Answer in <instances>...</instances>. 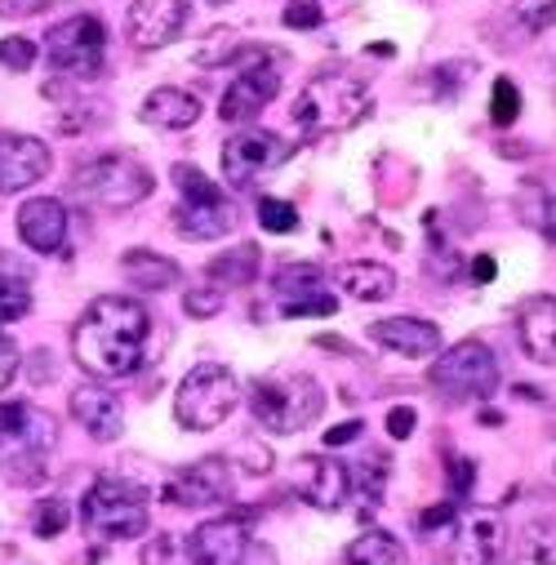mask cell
Wrapping results in <instances>:
<instances>
[{
    "instance_id": "cell-1",
    "label": "cell",
    "mask_w": 556,
    "mask_h": 565,
    "mask_svg": "<svg viewBox=\"0 0 556 565\" xmlns=\"http://www.w3.org/2000/svg\"><path fill=\"white\" fill-rule=\"evenodd\" d=\"M148 339L152 312L143 303L125 295H103L72 326V361L94 379H129L143 365Z\"/></svg>"
},
{
    "instance_id": "cell-2",
    "label": "cell",
    "mask_w": 556,
    "mask_h": 565,
    "mask_svg": "<svg viewBox=\"0 0 556 565\" xmlns=\"http://www.w3.org/2000/svg\"><path fill=\"white\" fill-rule=\"evenodd\" d=\"M249 414L271 437H295L325 414V392L312 374L276 370L249 383Z\"/></svg>"
},
{
    "instance_id": "cell-3",
    "label": "cell",
    "mask_w": 556,
    "mask_h": 565,
    "mask_svg": "<svg viewBox=\"0 0 556 565\" xmlns=\"http://www.w3.org/2000/svg\"><path fill=\"white\" fill-rule=\"evenodd\" d=\"M81 521L94 539L125 543V539H143L152 521V494L143 481L129 477H98L85 499H81Z\"/></svg>"
},
{
    "instance_id": "cell-4",
    "label": "cell",
    "mask_w": 556,
    "mask_h": 565,
    "mask_svg": "<svg viewBox=\"0 0 556 565\" xmlns=\"http://www.w3.org/2000/svg\"><path fill=\"white\" fill-rule=\"evenodd\" d=\"M370 111V89L365 81H356L352 72H321L303 85L299 103H295V120L308 138L321 134H343L356 120H365Z\"/></svg>"
},
{
    "instance_id": "cell-5",
    "label": "cell",
    "mask_w": 556,
    "mask_h": 565,
    "mask_svg": "<svg viewBox=\"0 0 556 565\" xmlns=\"http://www.w3.org/2000/svg\"><path fill=\"white\" fill-rule=\"evenodd\" d=\"M240 401V383L227 365L218 361H201L183 374L179 392H174V418H179V428L188 433H210L218 428V423L236 409Z\"/></svg>"
},
{
    "instance_id": "cell-6",
    "label": "cell",
    "mask_w": 556,
    "mask_h": 565,
    "mask_svg": "<svg viewBox=\"0 0 556 565\" xmlns=\"http://www.w3.org/2000/svg\"><path fill=\"white\" fill-rule=\"evenodd\" d=\"M174 188H179V205H174L179 236H188V241H218V236H227L236 227L232 201L196 166H188V161L174 166Z\"/></svg>"
},
{
    "instance_id": "cell-7",
    "label": "cell",
    "mask_w": 556,
    "mask_h": 565,
    "mask_svg": "<svg viewBox=\"0 0 556 565\" xmlns=\"http://www.w3.org/2000/svg\"><path fill=\"white\" fill-rule=\"evenodd\" d=\"M428 379L446 401L463 405V401H490L503 383V370H499V356L481 339H463L446 356L432 361Z\"/></svg>"
},
{
    "instance_id": "cell-8",
    "label": "cell",
    "mask_w": 556,
    "mask_h": 565,
    "mask_svg": "<svg viewBox=\"0 0 556 565\" xmlns=\"http://www.w3.org/2000/svg\"><path fill=\"white\" fill-rule=\"evenodd\" d=\"M157 179L133 157H94L76 170V192L98 210H133L152 196Z\"/></svg>"
},
{
    "instance_id": "cell-9",
    "label": "cell",
    "mask_w": 556,
    "mask_h": 565,
    "mask_svg": "<svg viewBox=\"0 0 556 565\" xmlns=\"http://www.w3.org/2000/svg\"><path fill=\"white\" fill-rule=\"evenodd\" d=\"M437 552H446L450 565H494L507 547V530L499 521V512L490 508H463L455 512V521L428 539Z\"/></svg>"
},
{
    "instance_id": "cell-10",
    "label": "cell",
    "mask_w": 556,
    "mask_h": 565,
    "mask_svg": "<svg viewBox=\"0 0 556 565\" xmlns=\"http://www.w3.org/2000/svg\"><path fill=\"white\" fill-rule=\"evenodd\" d=\"M290 157H295V148L286 143L281 134H271V129H240V134H232L223 143L218 166H223L227 188L249 192L263 174H271L276 166H286Z\"/></svg>"
},
{
    "instance_id": "cell-11",
    "label": "cell",
    "mask_w": 556,
    "mask_h": 565,
    "mask_svg": "<svg viewBox=\"0 0 556 565\" xmlns=\"http://www.w3.org/2000/svg\"><path fill=\"white\" fill-rule=\"evenodd\" d=\"M50 63L54 72H63L67 81H94L107 63V28L94 19V14H76V19H63L54 32H50Z\"/></svg>"
},
{
    "instance_id": "cell-12",
    "label": "cell",
    "mask_w": 556,
    "mask_h": 565,
    "mask_svg": "<svg viewBox=\"0 0 556 565\" xmlns=\"http://www.w3.org/2000/svg\"><path fill=\"white\" fill-rule=\"evenodd\" d=\"M290 490L321 512H339L352 499V468L330 455H299L290 463Z\"/></svg>"
},
{
    "instance_id": "cell-13",
    "label": "cell",
    "mask_w": 556,
    "mask_h": 565,
    "mask_svg": "<svg viewBox=\"0 0 556 565\" xmlns=\"http://www.w3.org/2000/svg\"><path fill=\"white\" fill-rule=\"evenodd\" d=\"M232 494H236V481H232L227 459L188 463V468H179V472L165 481V490H161V499H165L170 508H188V512H196V508H218V503H227Z\"/></svg>"
},
{
    "instance_id": "cell-14",
    "label": "cell",
    "mask_w": 556,
    "mask_h": 565,
    "mask_svg": "<svg viewBox=\"0 0 556 565\" xmlns=\"http://www.w3.org/2000/svg\"><path fill=\"white\" fill-rule=\"evenodd\" d=\"M271 295L281 303V317H334L339 299L325 290V276L317 263H286L271 280Z\"/></svg>"
},
{
    "instance_id": "cell-15",
    "label": "cell",
    "mask_w": 556,
    "mask_h": 565,
    "mask_svg": "<svg viewBox=\"0 0 556 565\" xmlns=\"http://www.w3.org/2000/svg\"><path fill=\"white\" fill-rule=\"evenodd\" d=\"M276 94H281V63H276V54H267V63H249L245 72H236V81L223 89L218 98V116L227 125H245L254 120Z\"/></svg>"
},
{
    "instance_id": "cell-16",
    "label": "cell",
    "mask_w": 556,
    "mask_h": 565,
    "mask_svg": "<svg viewBox=\"0 0 556 565\" xmlns=\"http://www.w3.org/2000/svg\"><path fill=\"white\" fill-rule=\"evenodd\" d=\"M54 152L32 134H0V196H14L50 179Z\"/></svg>"
},
{
    "instance_id": "cell-17",
    "label": "cell",
    "mask_w": 556,
    "mask_h": 565,
    "mask_svg": "<svg viewBox=\"0 0 556 565\" xmlns=\"http://www.w3.org/2000/svg\"><path fill=\"white\" fill-rule=\"evenodd\" d=\"M249 521L245 516H214L188 534L192 565H240L249 552Z\"/></svg>"
},
{
    "instance_id": "cell-18",
    "label": "cell",
    "mask_w": 556,
    "mask_h": 565,
    "mask_svg": "<svg viewBox=\"0 0 556 565\" xmlns=\"http://www.w3.org/2000/svg\"><path fill=\"white\" fill-rule=\"evenodd\" d=\"M125 23L138 50H165L188 28V0H133Z\"/></svg>"
},
{
    "instance_id": "cell-19",
    "label": "cell",
    "mask_w": 556,
    "mask_h": 565,
    "mask_svg": "<svg viewBox=\"0 0 556 565\" xmlns=\"http://www.w3.org/2000/svg\"><path fill=\"white\" fill-rule=\"evenodd\" d=\"M370 339L396 356H409V361H428L437 356L441 348V326L437 321H424V317H383L370 326Z\"/></svg>"
},
{
    "instance_id": "cell-20",
    "label": "cell",
    "mask_w": 556,
    "mask_h": 565,
    "mask_svg": "<svg viewBox=\"0 0 556 565\" xmlns=\"http://www.w3.org/2000/svg\"><path fill=\"white\" fill-rule=\"evenodd\" d=\"M516 339L530 361L556 365V295H530L516 308Z\"/></svg>"
},
{
    "instance_id": "cell-21",
    "label": "cell",
    "mask_w": 556,
    "mask_h": 565,
    "mask_svg": "<svg viewBox=\"0 0 556 565\" xmlns=\"http://www.w3.org/2000/svg\"><path fill=\"white\" fill-rule=\"evenodd\" d=\"M0 423H6V441H14L19 450L50 455L58 446V418L41 405H28V401L0 405Z\"/></svg>"
},
{
    "instance_id": "cell-22",
    "label": "cell",
    "mask_w": 556,
    "mask_h": 565,
    "mask_svg": "<svg viewBox=\"0 0 556 565\" xmlns=\"http://www.w3.org/2000/svg\"><path fill=\"white\" fill-rule=\"evenodd\" d=\"M72 418L94 441H120V433H125V405L107 387H76L72 392Z\"/></svg>"
},
{
    "instance_id": "cell-23",
    "label": "cell",
    "mask_w": 556,
    "mask_h": 565,
    "mask_svg": "<svg viewBox=\"0 0 556 565\" xmlns=\"http://www.w3.org/2000/svg\"><path fill=\"white\" fill-rule=\"evenodd\" d=\"M19 236L36 254H54L67 241V205L54 196H36L19 210Z\"/></svg>"
},
{
    "instance_id": "cell-24",
    "label": "cell",
    "mask_w": 556,
    "mask_h": 565,
    "mask_svg": "<svg viewBox=\"0 0 556 565\" xmlns=\"http://www.w3.org/2000/svg\"><path fill=\"white\" fill-rule=\"evenodd\" d=\"M138 116H143L152 129H188L201 120V98L188 94V89H174V85H161L143 98V107H138Z\"/></svg>"
},
{
    "instance_id": "cell-25",
    "label": "cell",
    "mask_w": 556,
    "mask_h": 565,
    "mask_svg": "<svg viewBox=\"0 0 556 565\" xmlns=\"http://www.w3.org/2000/svg\"><path fill=\"white\" fill-rule=\"evenodd\" d=\"M339 286L348 299L356 303H383L396 295V271L387 263H370V258H356V263H343L339 267Z\"/></svg>"
},
{
    "instance_id": "cell-26",
    "label": "cell",
    "mask_w": 556,
    "mask_h": 565,
    "mask_svg": "<svg viewBox=\"0 0 556 565\" xmlns=\"http://www.w3.org/2000/svg\"><path fill=\"white\" fill-rule=\"evenodd\" d=\"M120 271L133 280V286H143V290H174L179 280H183V267L165 254H152V249H125L120 258Z\"/></svg>"
},
{
    "instance_id": "cell-27",
    "label": "cell",
    "mask_w": 556,
    "mask_h": 565,
    "mask_svg": "<svg viewBox=\"0 0 556 565\" xmlns=\"http://www.w3.org/2000/svg\"><path fill=\"white\" fill-rule=\"evenodd\" d=\"M343 565H409V552L396 534L387 530H365L356 534V543H348Z\"/></svg>"
},
{
    "instance_id": "cell-28",
    "label": "cell",
    "mask_w": 556,
    "mask_h": 565,
    "mask_svg": "<svg viewBox=\"0 0 556 565\" xmlns=\"http://www.w3.org/2000/svg\"><path fill=\"white\" fill-rule=\"evenodd\" d=\"M254 271H258V245H236V249H223V254H214V258L205 263L210 286H223V290L249 286Z\"/></svg>"
},
{
    "instance_id": "cell-29",
    "label": "cell",
    "mask_w": 556,
    "mask_h": 565,
    "mask_svg": "<svg viewBox=\"0 0 556 565\" xmlns=\"http://www.w3.org/2000/svg\"><path fill=\"white\" fill-rule=\"evenodd\" d=\"M516 552H521V561H530V565H556V521H552V516L525 521V530H521V539H516Z\"/></svg>"
},
{
    "instance_id": "cell-30",
    "label": "cell",
    "mask_w": 556,
    "mask_h": 565,
    "mask_svg": "<svg viewBox=\"0 0 556 565\" xmlns=\"http://www.w3.org/2000/svg\"><path fill=\"white\" fill-rule=\"evenodd\" d=\"M387 477H392V463L378 450H370L365 463L352 468V494H361V499H370V508H378L383 490H387Z\"/></svg>"
},
{
    "instance_id": "cell-31",
    "label": "cell",
    "mask_w": 556,
    "mask_h": 565,
    "mask_svg": "<svg viewBox=\"0 0 556 565\" xmlns=\"http://www.w3.org/2000/svg\"><path fill=\"white\" fill-rule=\"evenodd\" d=\"M32 312V286L19 271H0V321H23Z\"/></svg>"
},
{
    "instance_id": "cell-32",
    "label": "cell",
    "mask_w": 556,
    "mask_h": 565,
    "mask_svg": "<svg viewBox=\"0 0 556 565\" xmlns=\"http://www.w3.org/2000/svg\"><path fill=\"white\" fill-rule=\"evenodd\" d=\"M503 14H512L530 36L547 32L556 23V0H499Z\"/></svg>"
},
{
    "instance_id": "cell-33",
    "label": "cell",
    "mask_w": 556,
    "mask_h": 565,
    "mask_svg": "<svg viewBox=\"0 0 556 565\" xmlns=\"http://www.w3.org/2000/svg\"><path fill=\"white\" fill-rule=\"evenodd\" d=\"M138 565H192L188 539H179V534H152L143 543V556H138Z\"/></svg>"
},
{
    "instance_id": "cell-34",
    "label": "cell",
    "mask_w": 556,
    "mask_h": 565,
    "mask_svg": "<svg viewBox=\"0 0 556 565\" xmlns=\"http://www.w3.org/2000/svg\"><path fill=\"white\" fill-rule=\"evenodd\" d=\"M258 223L271 236H290V232H299V210L290 201H281V196H263L258 201Z\"/></svg>"
},
{
    "instance_id": "cell-35",
    "label": "cell",
    "mask_w": 556,
    "mask_h": 565,
    "mask_svg": "<svg viewBox=\"0 0 556 565\" xmlns=\"http://www.w3.org/2000/svg\"><path fill=\"white\" fill-rule=\"evenodd\" d=\"M0 468H6V477H10L14 486H41V481L50 477L45 455H36V450H14L10 459H0Z\"/></svg>"
},
{
    "instance_id": "cell-36",
    "label": "cell",
    "mask_w": 556,
    "mask_h": 565,
    "mask_svg": "<svg viewBox=\"0 0 556 565\" xmlns=\"http://www.w3.org/2000/svg\"><path fill=\"white\" fill-rule=\"evenodd\" d=\"M516 116H521V89L507 76H499L494 81V94H490V120L494 125H512Z\"/></svg>"
},
{
    "instance_id": "cell-37",
    "label": "cell",
    "mask_w": 556,
    "mask_h": 565,
    "mask_svg": "<svg viewBox=\"0 0 556 565\" xmlns=\"http://www.w3.org/2000/svg\"><path fill=\"white\" fill-rule=\"evenodd\" d=\"M36 63V41L32 36H6L0 41V67L6 72H32Z\"/></svg>"
},
{
    "instance_id": "cell-38",
    "label": "cell",
    "mask_w": 556,
    "mask_h": 565,
    "mask_svg": "<svg viewBox=\"0 0 556 565\" xmlns=\"http://www.w3.org/2000/svg\"><path fill=\"white\" fill-rule=\"evenodd\" d=\"M183 312H188L192 321L218 317V312H223V290H218V286H196V290H188V295H183Z\"/></svg>"
},
{
    "instance_id": "cell-39",
    "label": "cell",
    "mask_w": 556,
    "mask_h": 565,
    "mask_svg": "<svg viewBox=\"0 0 556 565\" xmlns=\"http://www.w3.org/2000/svg\"><path fill=\"white\" fill-rule=\"evenodd\" d=\"M286 28H295V32H312V28H321V19H325V10H321V0H286Z\"/></svg>"
},
{
    "instance_id": "cell-40",
    "label": "cell",
    "mask_w": 556,
    "mask_h": 565,
    "mask_svg": "<svg viewBox=\"0 0 556 565\" xmlns=\"http://www.w3.org/2000/svg\"><path fill=\"white\" fill-rule=\"evenodd\" d=\"M67 525V503L63 499H41V512H36V539H58Z\"/></svg>"
},
{
    "instance_id": "cell-41",
    "label": "cell",
    "mask_w": 556,
    "mask_h": 565,
    "mask_svg": "<svg viewBox=\"0 0 556 565\" xmlns=\"http://www.w3.org/2000/svg\"><path fill=\"white\" fill-rule=\"evenodd\" d=\"M414 423H419L414 405H396V409H387V437H392V441H409V437H414Z\"/></svg>"
},
{
    "instance_id": "cell-42",
    "label": "cell",
    "mask_w": 556,
    "mask_h": 565,
    "mask_svg": "<svg viewBox=\"0 0 556 565\" xmlns=\"http://www.w3.org/2000/svg\"><path fill=\"white\" fill-rule=\"evenodd\" d=\"M19 374V343L10 334H0V392H6Z\"/></svg>"
},
{
    "instance_id": "cell-43",
    "label": "cell",
    "mask_w": 556,
    "mask_h": 565,
    "mask_svg": "<svg viewBox=\"0 0 556 565\" xmlns=\"http://www.w3.org/2000/svg\"><path fill=\"white\" fill-rule=\"evenodd\" d=\"M472 481H477L472 459H455V463H450V490H455V499H459V503L472 494Z\"/></svg>"
},
{
    "instance_id": "cell-44",
    "label": "cell",
    "mask_w": 556,
    "mask_h": 565,
    "mask_svg": "<svg viewBox=\"0 0 556 565\" xmlns=\"http://www.w3.org/2000/svg\"><path fill=\"white\" fill-rule=\"evenodd\" d=\"M361 428H365V423L361 418H348V423H339V428H330L321 441L330 446V450H339V446H348V441H356L361 437Z\"/></svg>"
},
{
    "instance_id": "cell-45",
    "label": "cell",
    "mask_w": 556,
    "mask_h": 565,
    "mask_svg": "<svg viewBox=\"0 0 556 565\" xmlns=\"http://www.w3.org/2000/svg\"><path fill=\"white\" fill-rule=\"evenodd\" d=\"M50 0H0V14L6 19H28V14H36V10H45Z\"/></svg>"
},
{
    "instance_id": "cell-46",
    "label": "cell",
    "mask_w": 556,
    "mask_h": 565,
    "mask_svg": "<svg viewBox=\"0 0 556 565\" xmlns=\"http://www.w3.org/2000/svg\"><path fill=\"white\" fill-rule=\"evenodd\" d=\"M534 223H538V232H543L547 241H556V196L538 205V214H534Z\"/></svg>"
},
{
    "instance_id": "cell-47",
    "label": "cell",
    "mask_w": 556,
    "mask_h": 565,
    "mask_svg": "<svg viewBox=\"0 0 556 565\" xmlns=\"http://www.w3.org/2000/svg\"><path fill=\"white\" fill-rule=\"evenodd\" d=\"M240 565H276V552H271V547H267V543H258V539H254V543H249V552H245V561H240Z\"/></svg>"
},
{
    "instance_id": "cell-48",
    "label": "cell",
    "mask_w": 556,
    "mask_h": 565,
    "mask_svg": "<svg viewBox=\"0 0 556 565\" xmlns=\"http://www.w3.org/2000/svg\"><path fill=\"white\" fill-rule=\"evenodd\" d=\"M472 280H481V286H485V280H494V258H490V254H481V258L472 263Z\"/></svg>"
},
{
    "instance_id": "cell-49",
    "label": "cell",
    "mask_w": 556,
    "mask_h": 565,
    "mask_svg": "<svg viewBox=\"0 0 556 565\" xmlns=\"http://www.w3.org/2000/svg\"><path fill=\"white\" fill-rule=\"evenodd\" d=\"M205 6H232V0H205Z\"/></svg>"
},
{
    "instance_id": "cell-50",
    "label": "cell",
    "mask_w": 556,
    "mask_h": 565,
    "mask_svg": "<svg viewBox=\"0 0 556 565\" xmlns=\"http://www.w3.org/2000/svg\"><path fill=\"white\" fill-rule=\"evenodd\" d=\"M0 441H6V423H0Z\"/></svg>"
}]
</instances>
